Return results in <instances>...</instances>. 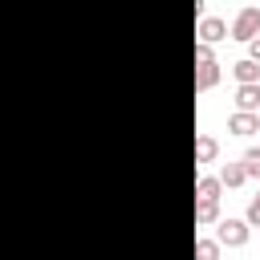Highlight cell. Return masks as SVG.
<instances>
[{"label": "cell", "mask_w": 260, "mask_h": 260, "mask_svg": "<svg viewBox=\"0 0 260 260\" xmlns=\"http://www.w3.org/2000/svg\"><path fill=\"white\" fill-rule=\"evenodd\" d=\"M219 244L215 240H195V260H219Z\"/></svg>", "instance_id": "obj_13"}, {"label": "cell", "mask_w": 260, "mask_h": 260, "mask_svg": "<svg viewBox=\"0 0 260 260\" xmlns=\"http://www.w3.org/2000/svg\"><path fill=\"white\" fill-rule=\"evenodd\" d=\"M195 32H199V45H207V49H211L215 41H223V37H228V20H219V16H203Z\"/></svg>", "instance_id": "obj_4"}, {"label": "cell", "mask_w": 260, "mask_h": 260, "mask_svg": "<svg viewBox=\"0 0 260 260\" xmlns=\"http://www.w3.org/2000/svg\"><path fill=\"white\" fill-rule=\"evenodd\" d=\"M219 158V142L211 134H199L195 138V162H215Z\"/></svg>", "instance_id": "obj_9"}, {"label": "cell", "mask_w": 260, "mask_h": 260, "mask_svg": "<svg viewBox=\"0 0 260 260\" xmlns=\"http://www.w3.org/2000/svg\"><path fill=\"white\" fill-rule=\"evenodd\" d=\"M215 179H219V187H244V183H248V175H244L240 158H236V162H223V171H219Z\"/></svg>", "instance_id": "obj_10"}, {"label": "cell", "mask_w": 260, "mask_h": 260, "mask_svg": "<svg viewBox=\"0 0 260 260\" xmlns=\"http://www.w3.org/2000/svg\"><path fill=\"white\" fill-rule=\"evenodd\" d=\"M228 130H232V134H240V138H248V134H256V130H260V114H236V110H232Z\"/></svg>", "instance_id": "obj_7"}, {"label": "cell", "mask_w": 260, "mask_h": 260, "mask_svg": "<svg viewBox=\"0 0 260 260\" xmlns=\"http://www.w3.org/2000/svg\"><path fill=\"white\" fill-rule=\"evenodd\" d=\"M248 53H252V57H248V61H256V65H260V37H256V41H252V45H248Z\"/></svg>", "instance_id": "obj_15"}, {"label": "cell", "mask_w": 260, "mask_h": 260, "mask_svg": "<svg viewBox=\"0 0 260 260\" xmlns=\"http://www.w3.org/2000/svg\"><path fill=\"white\" fill-rule=\"evenodd\" d=\"M240 167H244V175H248V179H256V183H260V146H248V150L240 154Z\"/></svg>", "instance_id": "obj_11"}, {"label": "cell", "mask_w": 260, "mask_h": 260, "mask_svg": "<svg viewBox=\"0 0 260 260\" xmlns=\"http://www.w3.org/2000/svg\"><path fill=\"white\" fill-rule=\"evenodd\" d=\"M248 236H252V228H248L244 219H232V215H228V219L215 223V236H211V240H215L219 248H244Z\"/></svg>", "instance_id": "obj_3"}, {"label": "cell", "mask_w": 260, "mask_h": 260, "mask_svg": "<svg viewBox=\"0 0 260 260\" xmlns=\"http://www.w3.org/2000/svg\"><path fill=\"white\" fill-rule=\"evenodd\" d=\"M219 77H223V69H219V61H215V53H211L207 45H195V89L207 93V89L219 85Z\"/></svg>", "instance_id": "obj_1"}, {"label": "cell", "mask_w": 260, "mask_h": 260, "mask_svg": "<svg viewBox=\"0 0 260 260\" xmlns=\"http://www.w3.org/2000/svg\"><path fill=\"white\" fill-rule=\"evenodd\" d=\"M232 77H236V85H260V65L244 57V61L232 65Z\"/></svg>", "instance_id": "obj_8"}, {"label": "cell", "mask_w": 260, "mask_h": 260, "mask_svg": "<svg viewBox=\"0 0 260 260\" xmlns=\"http://www.w3.org/2000/svg\"><path fill=\"white\" fill-rule=\"evenodd\" d=\"M232 41H240V45H252L256 37H260V8L256 4H244L240 12H236V20H232Z\"/></svg>", "instance_id": "obj_2"}, {"label": "cell", "mask_w": 260, "mask_h": 260, "mask_svg": "<svg viewBox=\"0 0 260 260\" xmlns=\"http://www.w3.org/2000/svg\"><path fill=\"white\" fill-rule=\"evenodd\" d=\"M219 179L215 175H199L195 179V203H219Z\"/></svg>", "instance_id": "obj_5"}, {"label": "cell", "mask_w": 260, "mask_h": 260, "mask_svg": "<svg viewBox=\"0 0 260 260\" xmlns=\"http://www.w3.org/2000/svg\"><path fill=\"white\" fill-rule=\"evenodd\" d=\"M223 215H219V203H195V223H219Z\"/></svg>", "instance_id": "obj_12"}, {"label": "cell", "mask_w": 260, "mask_h": 260, "mask_svg": "<svg viewBox=\"0 0 260 260\" xmlns=\"http://www.w3.org/2000/svg\"><path fill=\"white\" fill-rule=\"evenodd\" d=\"M236 114H260V85H240L236 89Z\"/></svg>", "instance_id": "obj_6"}, {"label": "cell", "mask_w": 260, "mask_h": 260, "mask_svg": "<svg viewBox=\"0 0 260 260\" xmlns=\"http://www.w3.org/2000/svg\"><path fill=\"white\" fill-rule=\"evenodd\" d=\"M244 223H248V228H260V195H252V203H248V211H244Z\"/></svg>", "instance_id": "obj_14"}]
</instances>
